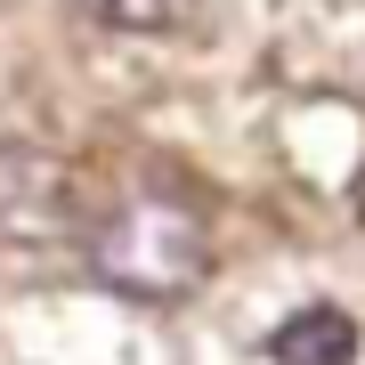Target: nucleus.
<instances>
[{"mask_svg":"<svg viewBox=\"0 0 365 365\" xmlns=\"http://www.w3.org/2000/svg\"><path fill=\"white\" fill-rule=\"evenodd\" d=\"M0 235L9 244H73L81 227V187L73 170L33 138H0Z\"/></svg>","mask_w":365,"mask_h":365,"instance_id":"obj_2","label":"nucleus"},{"mask_svg":"<svg viewBox=\"0 0 365 365\" xmlns=\"http://www.w3.org/2000/svg\"><path fill=\"white\" fill-rule=\"evenodd\" d=\"M90 276L122 300H187L211 276V227L179 195H130L81 235Z\"/></svg>","mask_w":365,"mask_h":365,"instance_id":"obj_1","label":"nucleus"},{"mask_svg":"<svg viewBox=\"0 0 365 365\" xmlns=\"http://www.w3.org/2000/svg\"><path fill=\"white\" fill-rule=\"evenodd\" d=\"M73 9L106 33H187L203 0H73Z\"/></svg>","mask_w":365,"mask_h":365,"instance_id":"obj_4","label":"nucleus"},{"mask_svg":"<svg viewBox=\"0 0 365 365\" xmlns=\"http://www.w3.org/2000/svg\"><path fill=\"white\" fill-rule=\"evenodd\" d=\"M268 365H357V317L317 300V309H292L284 325L268 333Z\"/></svg>","mask_w":365,"mask_h":365,"instance_id":"obj_3","label":"nucleus"}]
</instances>
